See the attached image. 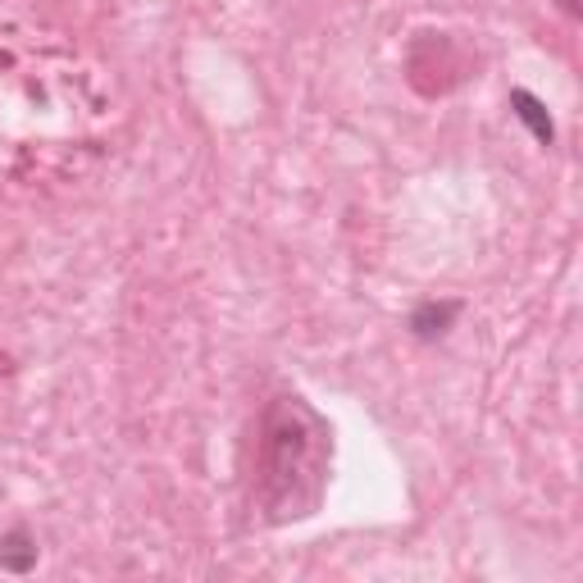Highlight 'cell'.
I'll list each match as a JSON object with an SVG mask.
<instances>
[{
	"label": "cell",
	"mask_w": 583,
	"mask_h": 583,
	"mask_svg": "<svg viewBox=\"0 0 583 583\" xmlns=\"http://www.w3.org/2000/svg\"><path fill=\"white\" fill-rule=\"evenodd\" d=\"M333 470V429L329 419L296 393L269 402L260 424V479L256 501L269 524L305 520L320 511Z\"/></svg>",
	"instance_id": "obj_1"
},
{
	"label": "cell",
	"mask_w": 583,
	"mask_h": 583,
	"mask_svg": "<svg viewBox=\"0 0 583 583\" xmlns=\"http://www.w3.org/2000/svg\"><path fill=\"white\" fill-rule=\"evenodd\" d=\"M456 320H460V301H419L410 310L406 329H410L415 342H438L456 329Z\"/></svg>",
	"instance_id": "obj_2"
},
{
	"label": "cell",
	"mask_w": 583,
	"mask_h": 583,
	"mask_svg": "<svg viewBox=\"0 0 583 583\" xmlns=\"http://www.w3.org/2000/svg\"><path fill=\"white\" fill-rule=\"evenodd\" d=\"M511 110H516V119L542 142V146H552L556 142V124H552V114H548V105H542L533 92H524V87H516L511 92Z\"/></svg>",
	"instance_id": "obj_3"
},
{
	"label": "cell",
	"mask_w": 583,
	"mask_h": 583,
	"mask_svg": "<svg viewBox=\"0 0 583 583\" xmlns=\"http://www.w3.org/2000/svg\"><path fill=\"white\" fill-rule=\"evenodd\" d=\"M0 565L14 570V574H28L37 565V542L28 529H14V533L0 538Z\"/></svg>",
	"instance_id": "obj_4"
}]
</instances>
